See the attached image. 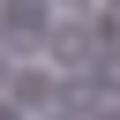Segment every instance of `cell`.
Masks as SVG:
<instances>
[{
    "label": "cell",
    "instance_id": "7a4b0ae2",
    "mask_svg": "<svg viewBox=\"0 0 120 120\" xmlns=\"http://www.w3.org/2000/svg\"><path fill=\"white\" fill-rule=\"evenodd\" d=\"M45 98H52V75L22 68V75H15V105H45Z\"/></svg>",
    "mask_w": 120,
    "mask_h": 120
},
{
    "label": "cell",
    "instance_id": "3957f363",
    "mask_svg": "<svg viewBox=\"0 0 120 120\" xmlns=\"http://www.w3.org/2000/svg\"><path fill=\"white\" fill-rule=\"evenodd\" d=\"M0 82H8V52H0Z\"/></svg>",
    "mask_w": 120,
    "mask_h": 120
},
{
    "label": "cell",
    "instance_id": "277c9868",
    "mask_svg": "<svg viewBox=\"0 0 120 120\" xmlns=\"http://www.w3.org/2000/svg\"><path fill=\"white\" fill-rule=\"evenodd\" d=\"M0 120H15V105H0Z\"/></svg>",
    "mask_w": 120,
    "mask_h": 120
},
{
    "label": "cell",
    "instance_id": "6da1fadb",
    "mask_svg": "<svg viewBox=\"0 0 120 120\" xmlns=\"http://www.w3.org/2000/svg\"><path fill=\"white\" fill-rule=\"evenodd\" d=\"M52 52H60V68H82V60H90V30L60 22V30H52Z\"/></svg>",
    "mask_w": 120,
    "mask_h": 120
}]
</instances>
